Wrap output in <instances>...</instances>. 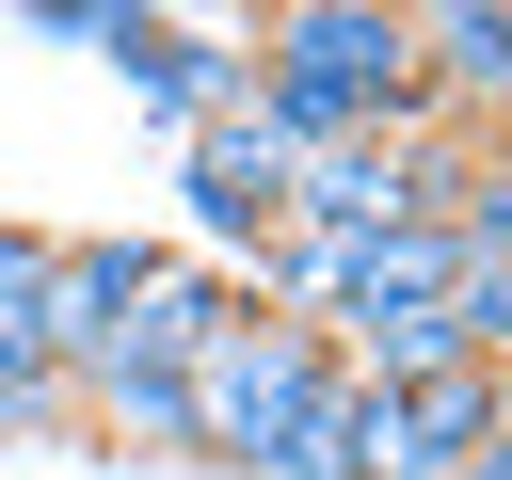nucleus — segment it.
Returning <instances> with one entry per match:
<instances>
[{
    "mask_svg": "<svg viewBox=\"0 0 512 480\" xmlns=\"http://www.w3.org/2000/svg\"><path fill=\"white\" fill-rule=\"evenodd\" d=\"M256 128H272L288 160L448 128L432 80H416V0H272V16H256ZM464 144H480V128H464Z\"/></svg>",
    "mask_w": 512,
    "mask_h": 480,
    "instance_id": "nucleus-1",
    "label": "nucleus"
},
{
    "mask_svg": "<svg viewBox=\"0 0 512 480\" xmlns=\"http://www.w3.org/2000/svg\"><path fill=\"white\" fill-rule=\"evenodd\" d=\"M320 384H336V336H320V320H240V336L192 368V464H256V480H288Z\"/></svg>",
    "mask_w": 512,
    "mask_h": 480,
    "instance_id": "nucleus-2",
    "label": "nucleus"
},
{
    "mask_svg": "<svg viewBox=\"0 0 512 480\" xmlns=\"http://www.w3.org/2000/svg\"><path fill=\"white\" fill-rule=\"evenodd\" d=\"M112 64H128V96H144L176 144L224 128V112H256V16H144V0H128Z\"/></svg>",
    "mask_w": 512,
    "mask_h": 480,
    "instance_id": "nucleus-3",
    "label": "nucleus"
},
{
    "mask_svg": "<svg viewBox=\"0 0 512 480\" xmlns=\"http://www.w3.org/2000/svg\"><path fill=\"white\" fill-rule=\"evenodd\" d=\"M288 176H304V160H288V144H272L256 112H224V128H192V144H176L192 240H224V272H240V256H256V240L288 224Z\"/></svg>",
    "mask_w": 512,
    "mask_h": 480,
    "instance_id": "nucleus-4",
    "label": "nucleus"
},
{
    "mask_svg": "<svg viewBox=\"0 0 512 480\" xmlns=\"http://www.w3.org/2000/svg\"><path fill=\"white\" fill-rule=\"evenodd\" d=\"M416 80L448 128H512V0H416Z\"/></svg>",
    "mask_w": 512,
    "mask_h": 480,
    "instance_id": "nucleus-5",
    "label": "nucleus"
},
{
    "mask_svg": "<svg viewBox=\"0 0 512 480\" xmlns=\"http://www.w3.org/2000/svg\"><path fill=\"white\" fill-rule=\"evenodd\" d=\"M144 272H160V240H64V256H48V304H32V336H48L64 368H96V352L128 336V304H144Z\"/></svg>",
    "mask_w": 512,
    "mask_h": 480,
    "instance_id": "nucleus-6",
    "label": "nucleus"
},
{
    "mask_svg": "<svg viewBox=\"0 0 512 480\" xmlns=\"http://www.w3.org/2000/svg\"><path fill=\"white\" fill-rule=\"evenodd\" d=\"M224 336H240V272H224V256H160L112 352H144V368H208Z\"/></svg>",
    "mask_w": 512,
    "mask_h": 480,
    "instance_id": "nucleus-7",
    "label": "nucleus"
},
{
    "mask_svg": "<svg viewBox=\"0 0 512 480\" xmlns=\"http://www.w3.org/2000/svg\"><path fill=\"white\" fill-rule=\"evenodd\" d=\"M80 432H96V448H144V464H192V368L96 352V368H80Z\"/></svg>",
    "mask_w": 512,
    "mask_h": 480,
    "instance_id": "nucleus-8",
    "label": "nucleus"
},
{
    "mask_svg": "<svg viewBox=\"0 0 512 480\" xmlns=\"http://www.w3.org/2000/svg\"><path fill=\"white\" fill-rule=\"evenodd\" d=\"M288 480H416V464H400V384L336 368L320 416H304V448H288Z\"/></svg>",
    "mask_w": 512,
    "mask_h": 480,
    "instance_id": "nucleus-9",
    "label": "nucleus"
},
{
    "mask_svg": "<svg viewBox=\"0 0 512 480\" xmlns=\"http://www.w3.org/2000/svg\"><path fill=\"white\" fill-rule=\"evenodd\" d=\"M432 224L464 240V272H512V144H464V176H448Z\"/></svg>",
    "mask_w": 512,
    "mask_h": 480,
    "instance_id": "nucleus-10",
    "label": "nucleus"
},
{
    "mask_svg": "<svg viewBox=\"0 0 512 480\" xmlns=\"http://www.w3.org/2000/svg\"><path fill=\"white\" fill-rule=\"evenodd\" d=\"M48 256H64L48 224H0V320H32V304H48Z\"/></svg>",
    "mask_w": 512,
    "mask_h": 480,
    "instance_id": "nucleus-11",
    "label": "nucleus"
},
{
    "mask_svg": "<svg viewBox=\"0 0 512 480\" xmlns=\"http://www.w3.org/2000/svg\"><path fill=\"white\" fill-rule=\"evenodd\" d=\"M32 32H48V48H112V32H128V0H32Z\"/></svg>",
    "mask_w": 512,
    "mask_h": 480,
    "instance_id": "nucleus-12",
    "label": "nucleus"
},
{
    "mask_svg": "<svg viewBox=\"0 0 512 480\" xmlns=\"http://www.w3.org/2000/svg\"><path fill=\"white\" fill-rule=\"evenodd\" d=\"M464 480H512V400H496V432H480V464H464Z\"/></svg>",
    "mask_w": 512,
    "mask_h": 480,
    "instance_id": "nucleus-13",
    "label": "nucleus"
}]
</instances>
